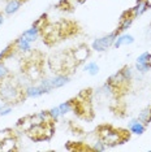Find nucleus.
<instances>
[{
	"instance_id": "1",
	"label": "nucleus",
	"mask_w": 151,
	"mask_h": 152,
	"mask_svg": "<svg viewBox=\"0 0 151 152\" xmlns=\"http://www.w3.org/2000/svg\"><path fill=\"white\" fill-rule=\"evenodd\" d=\"M22 99H25L23 87L12 75L0 81V100L12 105L20 103Z\"/></svg>"
},
{
	"instance_id": "2",
	"label": "nucleus",
	"mask_w": 151,
	"mask_h": 152,
	"mask_svg": "<svg viewBox=\"0 0 151 152\" xmlns=\"http://www.w3.org/2000/svg\"><path fill=\"white\" fill-rule=\"evenodd\" d=\"M98 135L103 140V143L107 147H113L117 144H122L128 139L129 135L126 137L121 133V130H117L111 125H102L98 127Z\"/></svg>"
},
{
	"instance_id": "3",
	"label": "nucleus",
	"mask_w": 151,
	"mask_h": 152,
	"mask_svg": "<svg viewBox=\"0 0 151 152\" xmlns=\"http://www.w3.org/2000/svg\"><path fill=\"white\" fill-rule=\"evenodd\" d=\"M117 35H119V33L115 30V31L109 33V34H107V35H104V37L97 38V39L92 40L91 50L95 51V52H104V51H107L109 47L113 46V43H115Z\"/></svg>"
},
{
	"instance_id": "4",
	"label": "nucleus",
	"mask_w": 151,
	"mask_h": 152,
	"mask_svg": "<svg viewBox=\"0 0 151 152\" xmlns=\"http://www.w3.org/2000/svg\"><path fill=\"white\" fill-rule=\"evenodd\" d=\"M108 83L112 86L113 88H115V91H121V90H124L126 86L129 85V81H126V78L124 77V74H122L121 70L116 72L115 74H112L111 77L108 78Z\"/></svg>"
},
{
	"instance_id": "5",
	"label": "nucleus",
	"mask_w": 151,
	"mask_h": 152,
	"mask_svg": "<svg viewBox=\"0 0 151 152\" xmlns=\"http://www.w3.org/2000/svg\"><path fill=\"white\" fill-rule=\"evenodd\" d=\"M90 53H91V50L86 46V44H81V46H78L77 48H74V50L70 52V55L73 56L74 61L77 64L85 63V61L90 57Z\"/></svg>"
},
{
	"instance_id": "6",
	"label": "nucleus",
	"mask_w": 151,
	"mask_h": 152,
	"mask_svg": "<svg viewBox=\"0 0 151 152\" xmlns=\"http://www.w3.org/2000/svg\"><path fill=\"white\" fill-rule=\"evenodd\" d=\"M13 46H15V50H16V52H17V53H22V55H25V53L32 52L33 43H32V42H29V40H27L25 37H22V35H21L20 38H17L15 42H13Z\"/></svg>"
},
{
	"instance_id": "7",
	"label": "nucleus",
	"mask_w": 151,
	"mask_h": 152,
	"mask_svg": "<svg viewBox=\"0 0 151 152\" xmlns=\"http://www.w3.org/2000/svg\"><path fill=\"white\" fill-rule=\"evenodd\" d=\"M134 18H136V17L133 16L129 11L124 12V13H122V16H121V18H120V23H119L117 29H116V31H117L119 34L120 33H125L126 30H128L129 27L132 26V23H133V21H134Z\"/></svg>"
},
{
	"instance_id": "8",
	"label": "nucleus",
	"mask_w": 151,
	"mask_h": 152,
	"mask_svg": "<svg viewBox=\"0 0 151 152\" xmlns=\"http://www.w3.org/2000/svg\"><path fill=\"white\" fill-rule=\"evenodd\" d=\"M150 8H151V3L149 0H137L136 5L133 7V8H130L129 12L134 17H139V16H142L143 13H146Z\"/></svg>"
},
{
	"instance_id": "9",
	"label": "nucleus",
	"mask_w": 151,
	"mask_h": 152,
	"mask_svg": "<svg viewBox=\"0 0 151 152\" xmlns=\"http://www.w3.org/2000/svg\"><path fill=\"white\" fill-rule=\"evenodd\" d=\"M25 73L26 75L29 77L30 81H39L40 78L43 77L42 75V70H40V66H39V64H37V63H30L29 65L26 66L25 69Z\"/></svg>"
},
{
	"instance_id": "10",
	"label": "nucleus",
	"mask_w": 151,
	"mask_h": 152,
	"mask_svg": "<svg viewBox=\"0 0 151 152\" xmlns=\"http://www.w3.org/2000/svg\"><path fill=\"white\" fill-rule=\"evenodd\" d=\"M23 94H25V98L35 99V98H39V96L44 95V91H43V88L40 87L39 85L29 83L27 86L23 87Z\"/></svg>"
},
{
	"instance_id": "11",
	"label": "nucleus",
	"mask_w": 151,
	"mask_h": 152,
	"mask_svg": "<svg viewBox=\"0 0 151 152\" xmlns=\"http://www.w3.org/2000/svg\"><path fill=\"white\" fill-rule=\"evenodd\" d=\"M128 129H129L130 133L134 134V135H142V134L146 131V125L141 120L134 118V120H130L129 121Z\"/></svg>"
},
{
	"instance_id": "12",
	"label": "nucleus",
	"mask_w": 151,
	"mask_h": 152,
	"mask_svg": "<svg viewBox=\"0 0 151 152\" xmlns=\"http://www.w3.org/2000/svg\"><path fill=\"white\" fill-rule=\"evenodd\" d=\"M70 81L69 75L65 74V73H57L55 74L54 77H51V86L52 88H60V87H64L65 85H68Z\"/></svg>"
},
{
	"instance_id": "13",
	"label": "nucleus",
	"mask_w": 151,
	"mask_h": 152,
	"mask_svg": "<svg viewBox=\"0 0 151 152\" xmlns=\"http://www.w3.org/2000/svg\"><path fill=\"white\" fill-rule=\"evenodd\" d=\"M134 43V37L132 34L128 33H120L117 38H116L115 43H113V47L115 48H120L122 46H130V44Z\"/></svg>"
},
{
	"instance_id": "14",
	"label": "nucleus",
	"mask_w": 151,
	"mask_h": 152,
	"mask_svg": "<svg viewBox=\"0 0 151 152\" xmlns=\"http://www.w3.org/2000/svg\"><path fill=\"white\" fill-rule=\"evenodd\" d=\"M43 131H44V124L43 125H33L29 130L26 131V134L32 138L33 140L40 142V140H44Z\"/></svg>"
},
{
	"instance_id": "15",
	"label": "nucleus",
	"mask_w": 151,
	"mask_h": 152,
	"mask_svg": "<svg viewBox=\"0 0 151 152\" xmlns=\"http://www.w3.org/2000/svg\"><path fill=\"white\" fill-rule=\"evenodd\" d=\"M22 4H23V0H7L4 5V15L7 16L15 15L16 12H18V9L21 8Z\"/></svg>"
},
{
	"instance_id": "16",
	"label": "nucleus",
	"mask_w": 151,
	"mask_h": 152,
	"mask_svg": "<svg viewBox=\"0 0 151 152\" xmlns=\"http://www.w3.org/2000/svg\"><path fill=\"white\" fill-rule=\"evenodd\" d=\"M16 150H17V139L15 135L5 138L4 140L0 142V151L9 152V151H16Z\"/></svg>"
},
{
	"instance_id": "17",
	"label": "nucleus",
	"mask_w": 151,
	"mask_h": 152,
	"mask_svg": "<svg viewBox=\"0 0 151 152\" xmlns=\"http://www.w3.org/2000/svg\"><path fill=\"white\" fill-rule=\"evenodd\" d=\"M40 34H42V29H39V27H35V26L32 25L30 29H27V30H25V31L22 33V37H25L29 42L34 43L35 40H38V38L40 37Z\"/></svg>"
},
{
	"instance_id": "18",
	"label": "nucleus",
	"mask_w": 151,
	"mask_h": 152,
	"mask_svg": "<svg viewBox=\"0 0 151 152\" xmlns=\"http://www.w3.org/2000/svg\"><path fill=\"white\" fill-rule=\"evenodd\" d=\"M59 109H60V113L61 116H67L68 113L73 112L74 109V100H68V102H64L59 105Z\"/></svg>"
},
{
	"instance_id": "19",
	"label": "nucleus",
	"mask_w": 151,
	"mask_h": 152,
	"mask_svg": "<svg viewBox=\"0 0 151 152\" xmlns=\"http://www.w3.org/2000/svg\"><path fill=\"white\" fill-rule=\"evenodd\" d=\"M32 126H33V124H32V118H30V116H26V117H23V118H20L18 122H17V127H18L20 130L25 131V133Z\"/></svg>"
},
{
	"instance_id": "20",
	"label": "nucleus",
	"mask_w": 151,
	"mask_h": 152,
	"mask_svg": "<svg viewBox=\"0 0 151 152\" xmlns=\"http://www.w3.org/2000/svg\"><path fill=\"white\" fill-rule=\"evenodd\" d=\"M84 70L86 72V73H89L90 75H97L99 73V65L95 63V61H89V63L85 64V66H84Z\"/></svg>"
},
{
	"instance_id": "21",
	"label": "nucleus",
	"mask_w": 151,
	"mask_h": 152,
	"mask_svg": "<svg viewBox=\"0 0 151 152\" xmlns=\"http://www.w3.org/2000/svg\"><path fill=\"white\" fill-rule=\"evenodd\" d=\"M38 85L43 88L44 94H48V92H51L54 90L52 86H51V78H48V77H42L39 79V83Z\"/></svg>"
},
{
	"instance_id": "22",
	"label": "nucleus",
	"mask_w": 151,
	"mask_h": 152,
	"mask_svg": "<svg viewBox=\"0 0 151 152\" xmlns=\"http://www.w3.org/2000/svg\"><path fill=\"white\" fill-rule=\"evenodd\" d=\"M138 120L142 121L145 125H149V122H151V108H146L138 115Z\"/></svg>"
},
{
	"instance_id": "23",
	"label": "nucleus",
	"mask_w": 151,
	"mask_h": 152,
	"mask_svg": "<svg viewBox=\"0 0 151 152\" xmlns=\"http://www.w3.org/2000/svg\"><path fill=\"white\" fill-rule=\"evenodd\" d=\"M9 75H12L11 70H9V68L5 65L4 61H1V63H0V81H1V79L8 78Z\"/></svg>"
},
{
	"instance_id": "24",
	"label": "nucleus",
	"mask_w": 151,
	"mask_h": 152,
	"mask_svg": "<svg viewBox=\"0 0 151 152\" xmlns=\"http://www.w3.org/2000/svg\"><path fill=\"white\" fill-rule=\"evenodd\" d=\"M48 115H50V118L54 122H56V121L61 117V113H60L59 105H57V107H54V108H51V109H48Z\"/></svg>"
},
{
	"instance_id": "25",
	"label": "nucleus",
	"mask_w": 151,
	"mask_h": 152,
	"mask_svg": "<svg viewBox=\"0 0 151 152\" xmlns=\"http://www.w3.org/2000/svg\"><path fill=\"white\" fill-rule=\"evenodd\" d=\"M136 70L141 74H145L147 73L149 70H151L150 66H149V63H145V64H141V63H136Z\"/></svg>"
},
{
	"instance_id": "26",
	"label": "nucleus",
	"mask_w": 151,
	"mask_h": 152,
	"mask_svg": "<svg viewBox=\"0 0 151 152\" xmlns=\"http://www.w3.org/2000/svg\"><path fill=\"white\" fill-rule=\"evenodd\" d=\"M46 22H47V15L44 13V15H42L39 17V18H37L35 21L33 22V26H35V27H39V29H42V27L46 25Z\"/></svg>"
},
{
	"instance_id": "27",
	"label": "nucleus",
	"mask_w": 151,
	"mask_h": 152,
	"mask_svg": "<svg viewBox=\"0 0 151 152\" xmlns=\"http://www.w3.org/2000/svg\"><path fill=\"white\" fill-rule=\"evenodd\" d=\"M106 148H107V146H106L104 143H103V140L99 138V139L95 142V144L91 147V150H94V151H106Z\"/></svg>"
},
{
	"instance_id": "28",
	"label": "nucleus",
	"mask_w": 151,
	"mask_h": 152,
	"mask_svg": "<svg viewBox=\"0 0 151 152\" xmlns=\"http://www.w3.org/2000/svg\"><path fill=\"white\" fill-rule=\"evenodd\" d=\"M121 72H122V74H124V77L126 78V81H132L133 79V70H132V68H129V66H124L121 69Z\"/></svg>"
},
{
	"instance_id": "29",
	"label": "nucleus",
	"mask_w": 151,
	"mask_h": 152,
	"mask_svg": "<svg viewBox=\"0 0 151 152\" xmlns=\"http://www.w3.org/2000/svg\"><path fill=\"white\" fill-rule=\"evenodd\" d=\"M13 137V130L12 129H4V130H0V142L4 140L5 138Z\"/></svg>"
},
{
	"instance_id": "30",
	"label": "nucleus",
	"mask_w": 151,
	"mask_h": 152,
	"mask_svg": "<svg viewBox=\"0 0 151 152\" xmlns=\"http://www.w3.org/2000/svg\"><path fill=\"white\" fill-rule=\"evenodd\" d=\"M150 53H151V52H143V53H141L139 56L137 57V63H141V64L149 63V57H150Z\"/></svg>"
},
{
	"instance_id": "31",
	"label": "nucleus",
	"mask_w": 151,
	"mask_h": 152,
	"mask_svg": "<svg viewBox=\"0 0 151 152\" xmlns=\"http://www.w3.org/2000/svg\"><path fill=\"white\" fill-rule=\"evenodd\" d=\"M12 110H13V108H12L11 104H5L4 107H3V109L0 110V116H8V115H11Z\"/></svg>"
},
{
	"instance_id": "32",
	"label": "nucleus",
	"mask_w": 151,
	"mask_h": 152,
	"mask_svg": "<svg viewBox=\"0 0 151 152\" xmlns=\"http://www.w3.org/2000/svg\"><path fill=\"white\" fill-rule=\"evenodd\" d=\"M38 115H39V117L43 120V122H44V124H46V122H50V121H52V120L50 118L48 110H40V112L38 113Z\"/></svg>"
},
{
	"instance_id": "33",
	"label": "nucleus",
	"mask_w": 151,
	"mask_h": 152,
	"mask_svg": "<svg viewBox=\"0 0 151 152\" xmlns=\"http://www.w3.org/2000/svg\"><path fill=\"white\" fill-rule=\"evenodd\" d=\"M4 16H3V13H0V26L3 25V23H4Z\"/></svg>"
},
{
	"instance_id": "34",
	"label": "nucleus",
	"mask_w": 151,
	"mask_h": 152,
	"mask_svg": "<svg viewBox=\"0 0 151 152\" xmlns=\"http://www.w3.org/2000/svg\"><path fill=\"white\" fill-rule=\"evenodd\" d=\"M149 66L151 69V53H150V57H149Z\"/></svg>"
},
{
	"instance_id": "35",
	"label": "nucleus",
	"mask_w": 151,
	"mask_h": 152,
	"mask_svg": "<svg viewBox=\"0 0 151 152\" xmlns=\"http://www.w3.org/2000/svg\"><path fill=\"white\" fill-rule=\"evenodd\" d=\"M67 1H80V0H67Z\"/></svg>"
},
{
	"instance_id": "36",
	"label": "nucleus",
	"mask_w": 151,
	"mask_h": 152,
	"mask_svg": "<svg viewBox=\"0 0 151 152\" xmlns=\"http://www.w3.org/2000/svg\"><path fill=\"white\" fill-rule=\"evenodd\" d=\"M23 1H26V0H23Z\"/></svg>"
}]
</instances>
